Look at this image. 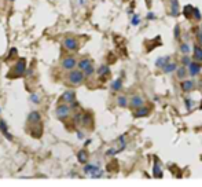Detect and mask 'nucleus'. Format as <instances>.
<instances>
[{
	"label": "nucleus",
	"instance_id": "nucleus-5",
	"mask_svg": "<svg viewBox=\"0 0 202 187\" xmlns=\"http://www.w3.org/2000/svg\"><path fill=\"white\" fill-rule=\"evenodd\" d=\"M63 47L69 51H76L78 48V41L74 37H66L63 41Z\"/></svg>",
	"mask_w": 202,
	"mask_h": 187
},
{
	"label": "nucleus",
	"instance_id": "nucleus-11",
	"mask_svg": "<svg viewBox=\"0 0 202 187\" xmlns=\"http://www.w3.org/2000/svg\"><path fill=\"white\" fill-rule=\"evenodd\" d=\"M180 87H182L183 91L190 92L195 88V84H194V81H191V80H184V81H182V85H180Z\"/></svg>",
	"mask_w": 202,
	"mask_h": 187
},
{
	"label": "nucleus",
	"instance_id": "nucleus-21",
	"mask_svg": "<svg viewBox=\"0 0 202 187\" xmlns=\"http://www.w3.org/2000/svg\"><path fill=\"white\" fill-rule=\"evenodd\" d=\"M169 62V57H164V58H158V59H157V62H155V66L157 68H164L165 66L166 63H168Z\"/></svg>",
	"mask_w": 202,
	"mask_h": 187
},
{
	"label": "nucleus",
	"instance_id": "nucleus-27",
	"mask_svg": "<svg viewBox=\"0 0 202 187\" xmlns=\"http://www.w3.org/2000/svg\"><path fill=\"white\" fill-rule=\"evenodd\" d=\"M180 51H182L183 54H189V51H190V47L187 46L186 43H183L182 46H180Z\"/></svg>",
	"mask_w": 202,
	"mask_h": 187
},
{
	"label": "nucleus",
	"instance_id": "nucleus-24",
	"mask_svg": "<svg viewBox=\"0 0 202 187\" xmlns=\"http://www.w3.org/2000/svg\"><path fill=\"white\" fill-rule=\"evenodd\" d=\"M186 74H187V72H186V69H184L183 66L177 69V78H180V80H183V78L186 77Z\"/></svg>",
	"mask_w": 202,
	"mask_h": 187
},
{
	"label": "nucleus",
	"instance_id": "nucleus-1",
	"mask_svg": "<svg viewBox=\"0 0 202 187\" xmlns=\"http://www.w3.org/2000/svg\"><path fill=\"white\" fill-rule=\"evenodd\" d=\"M84 78H85V76L80 69H77V70H76V69H72L70 73H69V76H68L69 83L73 85H80L83 81H84Z\"/></svg>",
	"mask_w": 202,
	"mask_h": 187
},
{
	"label": "nucleus",
	"instance_id": "nucleus-23",
	"mask_svg": "<svg viewBox=\"0 0 202 187\" xmlns=\"http://www.w3.org/2000/svg\"><path fill=\"white\" fill-rule=\"evenodd\" d=\"M117 105L121 106V107H125L128 105V99L125 98V96H118L117 98Z\"/></svg>",
	"mask_w": 202,
	"mask_h": 187
},
{
	"label": "nucleus",
	"instance_id": "nucleus-14",
	"mask_svg": "<svg viewBox=\"0 0 202 187\" xmlns=\"http://www.w3.org/2000/svg\"><path fill=\"white\" fill-rule=\"evenodd\" d=\"M28 121H29V124H37L41 121V117L37 112H32L29 114V117H28Z\"/></svg>",
	"mask_w": 202,
	"mask_h": 187
},
{
	"label": "nucleus",
	"instance_id": "nucleus-7",
	"mask_svg": "<svg viewBox=\"0 0 202 187\" xmlns=\"http://www.w3.org/2000/svg\"><path fill=\"white\" fill-rule=\"evenodd\" d=\"M76 99V92L72 91V89H69V91H65L63 95L61 96V100H63V102H68V103H73Z\"/></svg>",
	"mask_w": 202,
	"mask_h": 187
},
{
	"label": "nucleus",
	"instance_id": "nucleus-36",
	"mask_svg": "<svg viewBox=\"0 0 202 187\" xmlns=\"http://www.w3.org/2000/svg\"><path fill=\"white\" fill-rule=\"evenodd\" d=\"M77 136H78V139H83V138H84V136H83V134H81V132L77 134Z\"/></svg>",
	"mask_w": 202,
	"mask_h": 187
},
{
	"label": "nucleus",
	"instance_id": "nucleus-8",
	"mask_svg": "<svg viewBox=\"0 0 202 187\" xmlns=\"http://www.w3.org/2000/svg\"><path fill=\"white\" fill-rule=\"evenodd\" d=\"M201 69H202V66L199 63H191L190 62V65H189V72H190V74L191 76H198L201 73Z\"/></svg>",
	"mask_w": 202,
	"mask_h": 187
},
{
	"label": "nucleus",
	"instance_id": "nucleus-19",
	"mask_svg": "<svg viewBox=\"0 0 202 187\" xmlns=\"http://www.w3.org/2000/svg\"><path fill=\"white\" fill-rule=\"evenodd\" d=\"M77 160H78V162H81V164H85L87 160H88V154H87L85 150H80V151H78Z\"/></svg>",
	"mask_w": 202,
	"mask_h": 187
},
{
	"label": "nucleus",
	"instance_id": "nucleus-20",
	"mask_svg": "<svg viewBox=\"0 0 202 187\" xmlns=\"http://www.w3.org/2000/svg\"><path fill=\"white\" fill-rule=\"evenodd\" d=\"M162 69H164V72H165V73H172V72H175L177 69V65L173 63V62H172V63H169V62H168V63H166Z\"/></svg>",
	"mask_w": 202,
	"mask_h": 187
},
{
	"label": "nucleus",
	"instance_id": "nucleus-9",
	"mask_svg": "<svg viewBox=\"0 0 202 187\" xmlns=\"http://www.w3.org/2000/svg\"><path fill=\"white\" fill-rule=\"evenodd\" d=\"M154 161H155V164H154V169H153V175H154V178H162V169H161V165H159V162H158V158L154 157Z\"/></svg>",
	"mask_w": 202,
	"mask_h": 187
},
{
	"label": "nucleus",
	"instance_id": "nucleus-15",
	"mask_svg": "<svg viewBox=\"0 0 202 187\" xmlns=\"http://www.w3.org/2000/svg\"><path fill=\"white\" fill-rule=\"evenodd\" d=\"M149 113H150V109H149V107L140 106V107H136V112H135V116H136V117H146Z\"/></svg>",
	"mask_w": 202,
	"mask_h": 187
},
{
	"label": "nucleus",
	"instance_id": "nucleus-35",
	"mask_svg": "<svg viewBox=\"0 0 202 187\" xmlns=\"http://www.w3.org/2000/svg\"><path fill=\"white\" fill-rule=\"evenodd\" d=\"M197 36H198V40H199V43L202 44V32H199V33L197 34Z\"/></svg>",
	"mask_w": 202,
	"mask_h": 187
},
{
	"label": "nucleus",
	"instance_id": "nucleus-33",
	"mask_svg": "<svg viewBox=\"0 0 202 187\" xmlns=\"http://www.w3.org/2000/svg\"><path fill=\"white\" fill-rule=\"evenodd\" d=\"M139 22H140V18H139L138 15H135V17H134V19H132V25H138Z\"/></svg>",
	"mask_w": 202,
	"mask_h": 187
},
{
	"label": "nucleus",
	"instance_id": "nucleus-28",
	"mask_svg": "<svg viewBox=\"0 0 202 187\" xmlns=\"http://www.w3.org/2000/svg\"><path fill=\"white\" fill-rule=\"evenodd\" d=\"M83 73H84V76H91L93 73V66H92V65H91V66H88L84 72H83Z\"/></svg>",
	"mask_w": 202,
	"mask_h": 187
},
{
	"label": "nucleus",
	"instance_id": "nucleus-22",
	"mask_svg": "<svg viewBox=\"0 0 202 187\" xmlns=\"http://www.w3.org/2000/svg\"><path fill=\"white\" fill-rule=\"evenodd\" d=\"M121 87H123V80L121 78H118V80H116L111 84V88H113V91H120Z\"/></svg>",
	"mask_w": 202,
	"mask_h": 187
},
{
	"label": "nucleus",
	"instance_id": "nucleus-26",
	"mask_svg": "<svg viewBox=\"0 0 202 187\" xmlns=\"http://www.w3.org/2000/svg\"><path fill=\"white\" fill-rule=\"evenodd\" d=\"M193 10H194L193 6H186V7H184V10H183L184 15H186V17H190L191 14H193Z\"/></svg>",
	"mask_w": 202,
	"mask_h": 187
},
{
	"label": "nucleus",
	"instance_id": "nucleus-12",
	"mask_svg": "<svg viewBox=\"0 0 202 187\" xmlns=\"http://www.w3.org/2000/svg\"><path fill=\"white\" fill-rule=\"evenodd\" d=\"M91 65H92V62L89 61L88 58H83V59H80V61H78L77 66H78V69H80L81 72H84L85 69L88 68V66H91Z\"/></svg>",
	"mask_w": 202,
	"mask_h": 187
},
{
	"label": "nucleus",
	"instance_id": "nucleus-13",
	"mask_svg": "<svg viewBox=\"0 0 202 187\" xmlns=\"http://www.w3.org/2000/svg\"><path fill=\"white\" fill-rule=\"evenodd\" d=\"M80 123H81L85 128L91 127V125H92V117H91V114L85 113L84 116H81V121H80Z\"/></svg>",
	"mask_w": 202,
	"mask_h": 187
},
{
	"label": "nucleus",
	"instance_id": "nucleus-31",
	"mask_svg": "<svg viewBox=\"0 0 202 187\" xmlns=\"http://www.w3.org/2000/svg\"><path fill=\"white\" fill-rule=\"evenodd\" d=\"M190 62H191V61H190L189 57H183V58H182V63L184 65V66H189Z\"/></svg>",
	"mask_w": 202,
	"mask_h": 187
},
{
	"label": "nucleus",
	"instance_id": "nucleus-25",
	"mask_svg": "<svg viewBox=\"0 0 202 187\" xmlns=\"http://www.w3.org/2000/svg\"><path fill=\"white\" fill-rule=\"evenodd\" d=\"M109 73V66H106V65H103V66H100L99 68V70H98V74L102 77V76H104V74H107Z\"/></svg>",
	"mask_w": 202,
	"mask_h": 187
},
{
	"label": "nucleus",
	"instance_id": "nucleus-6",
	"mask_svg": "<svg viewBox=\"0 0 202 187\" xmlns=\"http://www.w3.org/2000/svg\"><path fill=\"white\" fill-rule=\"evenodd\" d=\"M84 172H85V174H91L93 178H100V176H102V174H103V172L100 171L98 167H95V165H91V164L85 165Z\"/></svg>",
	"mask_w": 202,
	"mask_h": 187
},
{
	"label": "nucleus",
	"instance_id": "nucleus-4",
	"mask_svg": "<svg viewBox=\"0 0 202 187\" xmlns=\"http://www.w3.org/2000/svg\"><path fill=\"white\" fill-rule=\"evenodd\" d=\"M76 66H77V61L73 57H66L62 59V68H63L65 70H72V69H74Z\"/></svg>",
	"mask_w": 202,
	"mask_h": 187
},
{
	"label": "nucleus",
	"instance_id": "nucleus-18",
	"mask_svg": "<svg viewBox=\"0 0 202 187\" xmlns=\"http://www.w3.org/2000/svg\"><path fill=\"white\" fill-rule=\"evenodd\" d=\"M131 106L132 107H140V106H143V99L140 98V96H134V98L131 99Z\"/></svg>",
	"mask_w": 202,
	"mask_h": 187
},
{
	"label": "nucleus",
	"instance_id": "nucleus-2",
	"mask_svg": "<svg viewBox=\"0 0 202 187\" xmlns=\"http://www.w3.org/2000/svg\"><path fill=\"white\" fill-rule=\"evenodd\" d=\"M25 69H26V62H25V59H22V58H21V59L15 63V66H14V69L11 70L10 76H13L14 78L21 77V76H23V73H25Z\"/></svg>",
	"mask_w": 202,
	"mask_h": 187
},
{
	"label": "nucleus",
	"instance_id": "nucleus-17",
	"mask_svg": "<svg viewBox=\"0 0 202 187\" xmlns=\"http://www.w3.org/2000/svg\"><path fill=\"white\" fill-rule=\"evenodd\" d=\"M194 61L197 62H202V47L199 46H195L194 47Z\"/></svg>",
	"mask_w": 202,
	"mask_h": 187
},
{
	"label": "nucleus",
	"instance_id": "nucleus-3",
	"mask_svg": "<svg viewBox=\"0 0 202 187\" xmlns=\"http://www.w3.org/2000/svg\"><path fill=\"white\" fill-rule=\"evenodd\" d=\"M70 106L66 105V103H61L59 106H57V110H55V113H57V117L61 120H65L68 119L69 116H70Z\"/></svg>",
	"mask_w": 202,
	"mask_h": 187
},
{
	"label": "nucleus",
	"instance_id": "nucleus-16",
	"mask_svg": "<svg viewBox=\"0 0 202 187\" xmlns=\"http://www.w3.org/2000/svg\"><path fill=\"white\" fill-rule=\"evenodd\" d=\"M170 14L173 17L179 15V3H177V0H170Z\"/></svg>",
	"mask_w": 202,
	"mask_h": 187
},
{
	"label": "nucleus",
	"instance_id": "nucleus-29",
	"mask_svg": "<svg viewBox=\"0 0 202 187\" xmlns=\"http://www.w3.org/2000/svg\"><path fill=\"white\" fill-rule=\"evenodd\" d=\"M193 17H194V18H195L197 21H199V19H201L199 10H198V8H194V10H193Z\"/></svg>",
	"mask_w": 202,
	"mask_h": 187
},
{
	"label": "nucleus",
	"instance_id": "nucleus-32",
	"mask_svg": "<svg viewBox=\"0 0 202 187\" xmlns=\"http://www.w3.org/2000/svg\"><path fill=\"white\" fill-rule=\"evenodd\" d=\"M30 100H32V102H34V103H39L40 100H39V96L36 95V94H33L32 96H30Z\"/></svg>",
	"mask_w": 202,
	"mask_h": 187
},
{
	"label": "nucleus",
	"instance_id": "nucleus-30",
	"mask_svg": "<svg viewBox=\"0 0 202 187\" xmlns=\"http://www.w3.org/2000/svg\"><path fill=\"white\" fill-rule=\"evenodd\" d=\"M184 102H186L187 109L191 110V107H193V99H191V98H186V99H184Z\"/></svg>",
	"mask_w": 202,
	"mask_h": 187
},
{
	"label": "nucleus",
	"instance_id": "nucleus-10",
	"mask_svg": "<svg viewBox=\"0 0 202 187\" xmlns=\"http://www.w3.org/2000/svg\"><path fill=\"white\" fill-rule=\"evenodd\" d=\"M0 131H2V134L4 135L8 140H13V135H10L8 128H7V124H6L4 120H0Z\"/></svg>",
	"mask_w": 202,
	"mask_h": 187
},
{
	"label": "nucleus",
	"instance_id": "nucleus-34",
	"mask_svg": "<svg viewBox=\"0 0 202 187\" xmlns=\"http://www.w3.org/2000/svg\"><path fill=\"white\" fill-rule=\"evenodd\" d=\"M179 36H180V32H179V26H176V28H175V37H176V39H179Z\"/></svg>",
	"mask_w": 202,
	"mask_h": 187
}]
</instances>
